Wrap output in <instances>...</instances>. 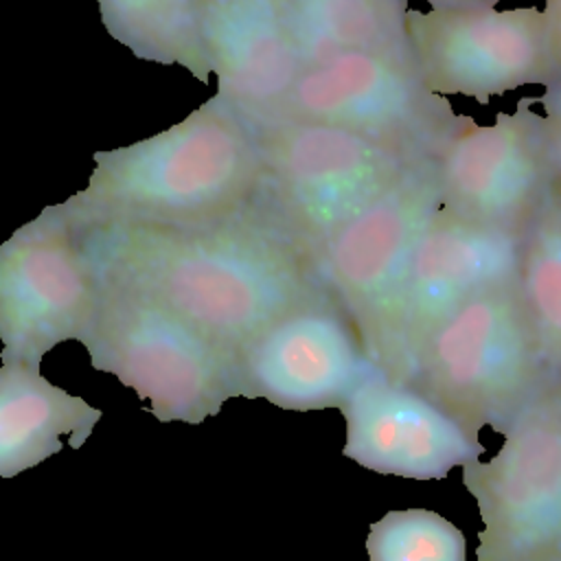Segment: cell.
<instances>
[{
    "label": "cell",
    "mask_w": 561,
    "mask_h": 561,
    "mask_svg": "<svg viewBox=\"0 0 561 561\" xmlns=\"http://www.w3.org/2000/svg\"><path fill=\"white\" fill-rule=\"evenodd\" d=\"M94 265L237 353L324 287L313 261L254 204L206 228L79 226Z\"/></svg>",
    "instance_id": "1"
},
{
    "label": "cell",
    "mask_w": 561,
    "mask_h": 561,
    "mask_svg": "<svg viewBox=\"0 0 561 561\" xmlns=\"http://www.w3.org/2000/svg\"><path fill=\"white\" fill-rule=\"evenodd\" d=\"M92 160L88 186L64 202L81 228H206L250 210L263 184L254 129L217 94L169 129Z\"/></svg>",
    "instance_id": "2"
},
{
    "label": "cell",
    "mask_w": 561,
    "mask_h": 561,
    "mask_svg": "<svg viewBox=\"0 0 561 561\" xmlns=\"http://www.w3.org/2000/svg\"><path fill=\"white\" fill-rule=\"evenodd\" d=\"M554 375L539 348L519 283L489 287L421 344L403 381L478 434H504Z\"/></svg>",
    "instance_id": "3"
},
{
    "label": "cell",
    "mask_w": 561,
    "mask_h": 561,
    "mask_svg": "<svg viewBox=\"0 0 561 561\" xmlns=\"http://www.w3.org/2000/svg\"><path fill=\"white\" fill-rule=\"evenodd\" d=\"M99 278L96 307L81 337L92 368L147 399L160 423L199 425L239 397L230 353L147 291L101 270Z\"/></svg>",
    "instance_id": "4"
},
{
    "label": "cell",
    "mask_w": 561,
    "mask_h": 561,
    "mask_svg": "<svg viewBox=\"0 0 561 561\" xmlns=\"http://www.w3.org/2000/svg\"><path fill=\"white\" fill-rule=\"evenodd\" d=\"M263 160L256 199L311 261L359 213L425 162L366 136L307 121L254 127Z\"/></svg>",
    "instance_id": "5"
},
{
    "label": "cell",
    "mask_w": 561,
    "mask_h": 561,
    "mask_svg": "<svg viewBox=\"0 0 561 561\" xmlns=\"http://www.w3.org/2000/svg\"><path fill=\"white\" fill-rule=\"evenodd\" d=\"M278 118L340 127L419 160H436L469 123L425 88L408 48L305 66Z\"/></svg>",
    "instance_id": "6"
},
{
    "label": "cell",
    "mask_w": 561,
    "mask_h": 561,
    "mask_svg": "<svg viewBox=\"0 0 561 561\" xmlns=\"http://www.w3.org/2000/svg\"><path fill=\"white\" fill-rule=\"evenodd\" d=\"M482 530L476 561L561 559V375L504 432L489 460L462 465Z\"/></svg>",
    "instance_id": "7"
},
{
    "label": "cell",
    "mask_w": 561,
    "mask_h": 561,
    "mask_svg": "<svg viewBox=\"0 0 561 561\" xmlns=\"http://www.w3.org/2000/svg\"><path fill=\"white\" fill-rule=\"evenodd\" d=\"M99 285V270L64 202L20 226L0 243L2 364L39 370L57 344L81 342Z\"/></svg>",
    "instance_id": "8"
},
{
    "label": "cell",
    "mask_w": 561,
    "mask_h": 561,
    "mask_svg": "<svg viewBox=\"0 0 561 561\" xmlns=\"http://www.w3.org/2000/svg\"><path fill=\"white\" fill-rule=\"evenodd\" d=\"M440 206L436 160L405 173L313 259L316 276L353 320L377 366L416 245Z\"/></svg>",
    "instance_id": "9"
},
{
    "label": "cell",
    "mask_w": 561,
    "mask_h": 561,
    "mask_svg": "<svg viewBox=\"0 0 561 561\" xmlns=\"http://www.w3.org/2000/svg\"><path fill=\"white\" fill-rule=\"evenodd\" d=\"M405 39L421 81L440 96L486 105L522 85L548 88L559 77L537 7L408 9Z\"/></svg>",
    "instance_id": "10"
},
{
    "label": "cell",
    "mask_w": 561,
    "mask_h": 561,
    "mask_svg": "<svg viewBox=\"0 0 561 561\" xmlns=\"http://www.w3.org/2000/svg\"><path fill=\"white\" fill-rule=\"evenodd\" d=\"M522 99L493 125L469 118L436 158L440 204L491 228L524 234L557 182L546 116Z\"/></svg>",
    "instance_id": "11"
},
{
    "label": "cell",
    "mask_w": 561,
    "mask_h": 561,
    "mask_svg": "<svg viewBox=\"0 0 561 561\" xmlns=\"http://www.w3.org/2000/svg\"><path fill=\"white\" fill-rule=\"evenodd\" d=\"M239 397L283 410L342 408L375 368L348 313L322 289L237 353Z\"/></svg>",
    "instance_id": "12"
},
{
    "label": "cell",
    "mask_w": 561,
    "mask_h": 561,
    "mask_svg": "<svg viewBox=\"0 0 561 561\" xmlns=\"http://www.w3.org/2000/svg\"><path fill=\"white\" fill-rule=\"evenodd\" d=\"M522 237L469 221L440 204L412 256L377 368L403 381L421 344L449 313L476 294L515 280Z\"/></svg>",
    "instance_id": "13"
},
{
    "label": "cell",
    "mask_w": 561,
    "mask_h": 561,
    "mask_svg": "<svg viewBox=\"0 0 561 561\" xmlns=\"http://www.w3.org/2000/svg\"><path fill=\"white\" fill-rule=\"evenodd\" d=\"M346 421L342 454L364 469L410 480H443L484 454L478 434L408 381L377 366L340 408Z\"/></svg>",
    "instance_id": "14"
},
{
    "label": "cell",
    "mask_w": 561,
    "mask_h": 561,
    "mask_svg": "<svg viewBox=\"0 0 561 561\" xmlns=\"http://www.w3.org/2000/svg\"><path fill=\"white\" fill-rule=\"evenodd\" d=\"M202 28L217 96L252 129L278 118L305 70L280 0H208Z\"/></svg>",
    "instance_id": "15"
},
{
    "label": "cell",
    "mask_w": 561,
    "mask_h": 561,
    "mask_svg": "<svg viewBox=\"0 0 561 561\" xmlns=\"http://www.w3.org/2000/svg\"><path fill=\"white\" fill-rule=\"evenodd\" d=\"M101 421V410L53 386L37 368H0V478L44 462L61 451V436L79 449Z\"/></svg>",
    "instance_id": "16"
},
{
    "label": "cell",
    "mask_w": 561,
    "mask_h": 561,
    "mask_svg": "<svg viewBox=\"0 0 561 561\" xmlns=\"http://www.w3.org/2000/svg\"><path fill=\"white\" fill-rule=\"evenodd\" d=\"M305 66L346 53L405 50L408 0H280Z\"/></svg>",
    "instance_id": "17"
},
{
    "label": "cell",
    "mask_w": 561,
    "mask_h": 561,
    "mask_svg": "<svg viewBox=\"0 0 561 561\" xmlns=\"http://www.w3.org/2000/svg\"><path fill=\"white\" fill-rule=\"evenodd\" d=\"M105 31L138 59L184 66L208 83L204 11L208 0H96Z\"/></svg>",
    "instance_id": "18"
},
{
    "label": "cell",
    "mask_w": 561,
    "mask_h": 561,
    "mask_svg": "<svg viewBox=\"0 0 561 561\" xmlns=\"http://www.w3.org/2000/svg\"><path fill=\"white\" fill-rule=\"evenodd\" d=\"M519 291L548 368L561 375V182L552 184L522 237Z\"/></svg>",
    "instance_id": "19"
},
{
    "label": "cell",
    "mask_w": 561,
    "mask_h": 561,
    "mask_svg": "<svg viewBox=\"0 0 561 561\" xmlns=\"http://www.w3.org/2000/svg\"><path fill=\"white\" fill-rule=\"evenodd\" d=\"M368 561H467L462 530L427 508L388 511L366 537Z\"/></svg>",
    "instance_id": "20"
},
{
    "label": "cell",
    "mask_w": 561,
    "mask_h": 561,
    "mask_svg": "<svg viewBox=\"0 0 561 561\" xmlns=\"http://www.w3.org/2000/svg\"><path fill=\"white\" fill-rule=\"evenodd\" d=\"M546 28H548V44L557 66V81L561 79V0H546L543 7Z\"/></svg>",
    "instance_id": "21"
},
{
    "label": "cell",
    "mask_w": 561,
    "mask_h": 561,
    "mask_svg": "<svg viewBox=\"0 0 561 561\" xmlns=\"http://www.w3.org/2000/svg\"><path fill=\"white\" fill-rule=\"evenodd\" d=\"M546 125H548V138H550V149L557 167V178L561 182V114H543Z\"/></svg>",
    "instance_id": "22"
},
{
    "label": "cell",
    "mask_w": 561,
    "mask_h": 561,
    "mask_svg": "<svg viewBox=\"0 0 561 561\" xmlns=\"http://www.w3.org/2000/svg\"><path fill=\"white\" fill-rule=\"evenodd\" d=\"M421 2H427L432 9H484V7L497 4V0H421Z\"/></svg>",
    "instance_id": "23"
},
{
    "label": "cell",
    "mask_w": 561,
    "mask_h": 561,
    "mask_svg": "<svg viewBox=\"0 0 561 561\" xmlns=\"http://www.w3.org/2000/svg\"><path fill=\"white\" fill-rule=\"evenodd\" d=\"M541 103L546 114H561V79L546 88Z\"/></svg>",
    "instance_id": "24"
},
{
    "label": "cell",
    "mask_w": 561,
    "mask_h": 561,
    "mask_svg": "<svg viewBox=\"0 0 561 561\" xmlns=\"http://www.w3.org/2000/svg\"><path fill=\"white\" fill-rule=\"evenodd\" d=\"M559 561H561V559H559Z\"/></svg>",
    "instance_id": "25"
}]
</instances>
